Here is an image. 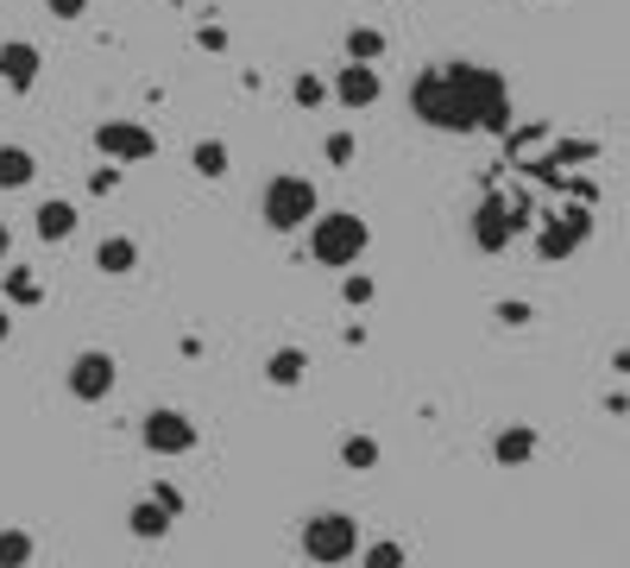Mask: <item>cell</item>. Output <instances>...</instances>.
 <instances>
[{
    "label": "cell",
    "instance_id": "obj_8",
    "mask_svg": "<svg viewBox=\"0 0 630 568\" xmlns=\"http://www.w3.org/2000/svg\"><path fill=\"white\" fill-rule=\"evenodd\" d=\"M95 146H101V158H107V164H146V158L158 152L151 127H139V121H101Z\"/></svg>",
    "mask_w": 630,
    "mask_h": 568
},
{
    "label": "cell",
    "instance_id": "obj_32",
    "mask_svg": "<svg viewBox=\"0 0 630 568\" xmlns=\"http://www.w3.org/2000/svg\"><path fill=\"white\" fill-rule=\"evenodd\" d=\"M7 336H13V316L0 310V341H7Z\"/></svg>",
    "mask_w": 630,
    "mask_h": 568
},
{
    "label": "cell",
    "instance_id": "obj_22",
    "mask_svg": "<svg viewBox=\"0 0 630 568\" xmlns=\"http://www.w3.org/2000/svg\"><path fill=\"white\" fill-rule=\"evenodd\" d=\"M341 462H347L353 474H373V467H378V442L373 436H347V442H341Z\"/></svg>",
    "mask_w": 630,
    "mask_h": 568
},
{
    "label": "cell",
    "instance_id": "obj_27",
    "mask_svg": "<svg viewBox=\"0 0 630 568\" xmlns=\"http://www.w3.org/2000/svg\"><path fill=\"white\" fill-rule=\"evenodd\" d=\"M373 291H378V284L366 279V272H353V279L341 284V297H347V304H373Z\"/></svg>",
    "mask_w": 630,
    "mask_h": 568
},
{
    "label": "cell",
    "instance_id": "obj_17",
    "mask_svg": "<svg viewBox=\"0 0 630 568\" xmlns=\"http://www.w3.org/2000/svg\"><path fill=\"white\" fill-rule=\"evenodd\" d=\"M32 178H38V158L25 146H0V190H25Z\"/></svg>",
    "mask_w": 630,
    "mask_h": 568
},
{
    "label": "cell",
    "instance_id": "obj_10",
    "mask_svg": "<svg viewBox=\"0 0 630 568\" xmlns=\"http://www.w3.org/2000/svg\"><path fill=\"white\" fill-rule=\"evenodd\" d=\"M511 240H517L511 203H504V196H479V208H473V247H479V253H504Z\"/></svg>",
    "mask_w": 630,
    "mask_h": 568
},
{
    "label": "cell",
    "instance_id": "obj_3",
    "mask_svg": "<svg viewBox=\"0 0 630 568\" xmlns=\"http://www.w3.org/2000/svg\"><path fill=\"white\" fill-rule=\"evenodd\" d=\"M316 208H322V196H316V183L309 178H290V171H277V178H265V190H259V221L272 234H297L316 221Z\"/></svg>",
    "mask_w": 630,
    "mask_h": 568
},
{
    "label": "cell",
    "instance_id": "obj_26",
    "mask_svg": "<svg viewBox=\"0 0 630 568\" xmlns=\"http://www.w3.org/2000/svg\"><path fill=\"white\" fill-rule=\"evenodd\" d=\"M499 322H504V329H529V322H536V310L511 297V304H499Z\"/></svg>",
    "mask_w": 630,
    "mask_h": 568
},
{
    "label": "cell",
    "instance_id": "obj_14",
    "mask_svg": "<svg viewBox=\"0 0 630 568\" xmlns=\"http://www.w3.org/2000/svg\"><path fill=\"white\" fill-rule=\"evenodd\" d=\"M0 77L13 82V89H32V82H38V52H32V45H25V38H13V45H0Z\"/></svg>",
    "mask_w": 630,
    "mask_h": 568
},
{
    "label": "cell",
    "instance_id": "obj_24",
    "mask_svg": "<svg viewBox=\"0 0 630 568\" xmlns=\"http://www.w3.org/2000/svg\"><path fill=\"white\" fill-rule=\"evenodd\" d=\"M359 568H403V543H391V537H378L366 556H359Z\"/></svg>",
    "mask_w": 630,
    "mask_h": 568
},
{
    "label": "cell",
    "instance_id": "obj_9",
    "mask_svg": "<svg viewBox=\"0 0 630 568\" xmlns=\"http://www.w3.org/2000/svg\"><path fill=\"white\" fill-rule=\"evenodd\" d=\"M328 95L359 114V107H373L378 95H385V77H378V64H341V70H334V82H328Z\"/></svg>",
    "mask_w": 630,
    "mask_h": 568
},
{
    "label": "cell",
    "instance_id": "obj_4",
    "mask_svg": "<svg viewBox=\"0 0 630 568\" xmlns=\"http://www.w3.org/2000/svg\"><path fill=\"white\" fill-rule=\"evenodd\" d=\"M302 556L316 568H341L359 556V524H353L347 512H316L309 524H302Z\"/></svg>",
    "mask_w": 630,
    "mask_h": 568
},
{
    "label": "cell",
    "instance_id": "obj_7",
    "mask_svg": "<svg viewBox=\"0 0 630 568\" xmlns=\"http://www.w3.org/2000/svg\"><path fill=\"white\" fill-rule=\"evenodd\" d=\"M64 379H70L76 405H101V398L114 391V379H121V366H114V354H107V348H82Z\"/></svg>",
    "mask_w": 630,
    "mask_h": 568
},
{
    "label": "cell",
    "instance_id": "obj_18",
    "mask_svg": "<svg viewBox=\"0 0 630 568\" xmlns=\"http://www.w3.org/2000/svg\"><path fill=\"white\" fill-rule=\"evenodd\" d=\"M32 556H38L32 531H25V524H7V531H0V568H32Z\"/></svg>",
    "mask_w": 630,
    "mask_h": 568
},
{
    "label": "cell",
    "instance_id": "obj_12",
    "mask_svg": "<svg viewBox=\"0 0 630 568\" xmlns=\"http://www.w3.org/2000/svg\"><path fill=\"white\" fill-rule=\"evenodd\" d=\"M95 272H107V279H133L139 272V240L133 234H107L95 247Z\"/></svg>",
    "mask_w": 630,
    "mask_h": 568
},
{
    "label": "cell",
    "instance_id": "obj_25",
    "mask_svg": "<svg viewBox=\"0 0 630 568\" xmlns=\"http://www.w3.org/2000/svg\"><path fill=\"white\" fill-rule=\"evenodd\" d=\"M322 158H328V164H353V133H328Z\"/></svg>",
    "mask_w": 630,
    "mask_h": 568
},
{
    "label": "cell",
    "instance_id": "obj_2",
    "mask_svg": "<svg viewBox=\"0 0 630 568\" xmlns=\"http://www.w3.org/2000/svg\"><path fill=\"white\" fill-rule=\"evenodd\" d=\"M373 247V228L353 215V208H316V221H309V259L316 265H328V272H341V265H353V259Z\"/></svg>",
    "mask_w": 630,
    "mask_h": 568
},
{
    "label": "cell",
    "instance_id": "obj_5",
    "mask_svg": "<svg viewBox=\"0 0 630 568\" xmlns=\"http://www.w3.org/2000/svg\"><path fill=\"white\" fill-rule=\"evenodd\" d=\"M196 417L176 411V405H158V411H146V423H139V442H146L151 455H190L196 448Z\"/></svg>",
    "mask_w": 630,
    "mask_h": 568
},
{
    "label": "cell",
    "instance_id": "obj_23",
    "mask_svg": "<svg viewBox=\"0 0 630 568\" xmlns=\"http://www.w3.org/2000/svg\"><path fill=\"white\" fill-rule=\"evenodd\" d=\"M7 297H13V304H25V310H32V304H38V297H45V284L32 279V272H7Z\"/></svg>",
    "mask_w": 630,
    "mask_h": 568
},
{
    "label": "cell",
    "instance_id": "obj_6",
    "mask_svg": "<svg viewBox=\"0 0 630 568\" xmlns=\"http://www.w3.org/2000/svg\"><path fill=\"white\" fill-rule=\"evenodd\" d=\"M529 228H536V253L542 259H568L593 240V215H586V208H561V215H542V221H529Z\"/></svg>",
    "mask_w": 630,
    "mask_h": 568
},
{
    "label": "cell",
    "instance_id": "obj_30",
    "mask_svg": "<svg viewBox=\"0 0 630 568\" xmlns=\"http://www.w3.org/2000/svg\"><path fill=\"white\" fill-rule=\"evenodd\" d=\"M114 183H121V164H101L95 178H89V190H95V196H107V190H114Z\"/></svg>",
    "mask_w": 630,
    "mask_h": 568
},
{
    "label": "cell",
    "instance_id": "obj_29",
    "mask_svg": "<svg viewBox=\"0 0 630 568\" xmlns=\"http://www.w3.org/2000/svg\"><path fill=\"white\" fill-rule=\"evenodd\" d=\"M45 13H50V20H82V13H89V0H45Z\"/></svg>",
    "mask_w": 630,
    "mask_h": 568
},
{
    "label": "cell",
    "instance_id": "obj_21",
    "mask_svg": "<svg viewBox=\"0 0 630 568\" xmlns=\"http://www.w3.org/2000/svg\"><path fill=\"white\" fill-rule=\"evenodd\" d=\"M290 102H297V107H322L328 102V77H322V70H302V77L290 82Z\"/></svg>",
    "mask_w": 630,
    "mask_h": 568
},
{
    "label": "cell",
    "instance_id": "obj_15",
    "mask_svg": "<svg viewBox=\"0 0 630 568\" xmlns=\"http://www.w3.org/2000/svg\"><path fill=\"white\" fill-rule=\"evenodd\" d=\"M171 524H176V518L164 512L158 499H139V505L126 512V531H133V537H139V543H158V537H164V531H171Z\"/></svg>",
    "mask_w": 630,
    "mask_h": 568
},
{
    "label": "cell",
    "instance_id": "obj_19",
    "mask_svg": "<svg viewBox=\"0 0 630 568\" xmlns=\"http://www.w3.org/2000/svg\"><path fill=\"white\" fill-rule=\"evenodd\" d=\"M347 64H385V32H378V26H353L347 32Z\"/></svg>",
    "mask_w": 630,
    "mask_h": 568
},
{
    "label": "cell",
    "instance_id": "obj_31",
    "mask_svg": "<svg viewBox=\"0 0 630 568\" xmlns=\"http://www.w3.org/2000/svg\"><path fill=\"white\" fill-rule=\"evenodd\" d=\"M13 253V228H7V221H0V259Z\"/></svg>",
    "mask_w": 630,
    "mask_h": 568
},
{
    "label": "cell",
    "instance_id": "obj_20",
    "mask_svg": "<svg viewBox=\"0 0 630 568\" xmlns=\"http://www.w3.org/2000/svg\"><path fill=\"white\" fill-rule=\"evenodd\" d=\"M190 171L196 178H227V146L221 139H196L190 146Z\"/></svg>",
    "mask_w": 630,
    "mask_h": 568
},
{
    "label": "cell",
    "instance_id": "obj_13",
    "mask_svg": "<svg viewBox=\"0 0 630 568\" xmlns=\"http://www.w3.org/2000/svg\"><path fill=\"white\" fill-rule=\"evenodd\" d=\"M32 234H38L45 247H64V240L76 234V203H64V196L38 203V215H32Z\"/></svg>",
    "mask_w": 630,
    "mask_h": 568
},
{
    "label": "cell",
    "instance_id": "obj_16",
    "mask_svg": "<svg viewBox=\"0 0 630 568\" xmlns=\"http://www.w3.org/2000/svg\"><path fill=\"white\" fill-rule=\"evenodd\" d=\"M302 373H309V354H302V348H272V354H265V379H272V386H302Z\"/></svg>",
    "mask_w": 630,
    "mask_h": 568
},
{
    "label": "cell",
    "instance_id": "obj_1",
    "mask_svg": "<svg viewBox=\"0 0 630 568\" xmlns=\"http://www.w3.org/2000/svg\"><path fill=\"white\" fill-rule=\"evenodd\" d=\"M410 114L435 133H504L511 127V82L492 64H423L410 82Z\"/></svg>",
    "mask_w": 630,
    "mask_h": 568
},
{
    "label": "cell",
    "instance_id": "obj_11",
    "mask_svg": "<svg viewBox=\"0 0 630 568\" xmlns=\"http://www.w3.org/2000/svg\"><path fill=\"white\" fill-rule=\"evenodd\" d=\"M536 448H542V436H536L529 423H504L499 436H492V462L499 467H529L536 462Z\"/></svg>",
    "mask_w": 630,
    "mask_h": 568
},
{
    "label": "cell",
    "instance_id": "obj_28",
    "mask_svg": "<svg viewBox=\"0 0 630 568\" xmlns=\"http://www.w3.org/2000/svg\"><path fill=\"white\" fill-rule=\"evenodd\" d=\"M151 499H158V505H164L171 518H183V492H176L171 480H158V487H151Z\"/></svg>",
    "mask_w": 630,
    "mask_h": 568
}]
</instances>
